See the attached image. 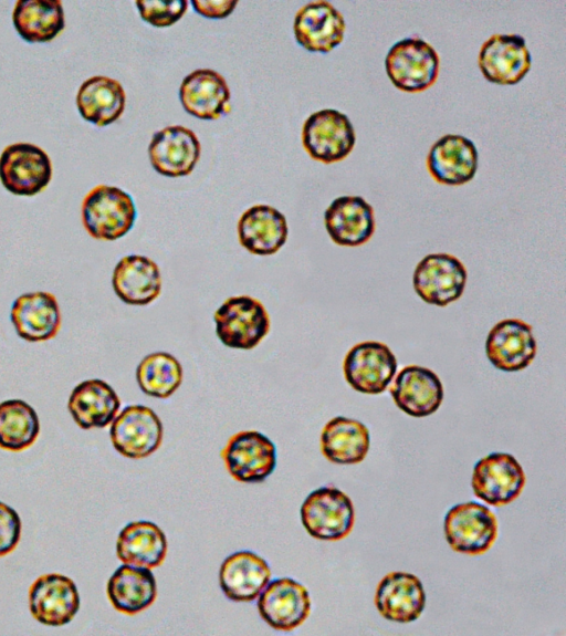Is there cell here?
Instances as JSON below:
<instances>
[{
	"instance_id": "cell-1",
	"label": "cell",
	"mask_w": 566,
	"mask_h": 636,
	"mask_svg": "<svg viewBox=\"0 0 566 636\" xmlns=\"http://www.w3.org/2000/svg\"><path fill=\"white\" fill-rule=\"evenodd\" d=\"M136 216L132 197L114 186L94 187L82 202L83 226L98 240L122 238L133 228Z\"/></svg>"
},
{
	"instance_id": "cell-27",
	"label": "cell",
	"mask_w": 566,
	"mask_h": 636,
	"mask_svg": "<svg viewBox=\"0 0 566 636\" xmlns=\"http://www.w3.org/2000/svg\"><path fill=\"white\" fill-rule=\"evenodd\" d=\"M112 285L124 303L146 305L159 296L161 277L158 265L151 259L130 254L115 265Z\"/></svg>"
},
{
	"instance_id": "cell-28",
	"label": "cell",
	"mask_w": 566,
	"mask_h": 636,
	"mask_svg": "<svg viewBox=\"0 0 566 636\" xmlns=\"http://www.w3.org/2000/svg\"><path fill=\"white\" fill-rule=\"evenodd\" d=\"M67 407L81 428H104L116 417L120 400L111 385L94 378L74 387Z\"/></svg>"
},
{
	"instance_id": "cell-36",
	"label": "cell",
	"mask_w": 566,
	"mask_h": 636,
	"mask_svg": "<svg viewBox=\"0 0 566 636\" xmlns=\"http://www.w3.org/2000/svg\"><path fill=\"white\" fill-rule=\"evenodd\" d=\"M142 19L157 28L172 25L182 18L188 8V1H136Z\"/></svg>"
},
{
	"instance_id": "cell-31",
	"label": "cell",
	"mask_w": 566,
	"mask_h": 636,
	"mask_svg": "<svg viewBox=\"0 0 566 636\" xmlns=\"http://www.w3.org/2000/svg\"><path fill=\"white\" fill-rule=\"evenodd\" d=\"M156 596V580L150 569L124 564L107 582L111 604L126 615H135L146 609L155 602Z\"/></svg>"
},
{
	"instance_id": "cell-24",
	"label": "cell",
	"mask_w": 566,
	"mask_h": 636,
	"mask_svg": "<svg viewBox=\"0 0 566 636\" xmlns=\"http://www.w3.org/2000/svg\"><path fill=\"white\" fill-rule=\"evenodd\" d=\"M184 108L201 119H218L231 111L230 91L224 77L210 69L188 74L179 87Z\"/></svg>"
},
{
	"instance_id": "cell-10",
	"label": "cell",
	"mask_w": 566,
	"mask_h": 636,
	"mask_svg": "<svg viewBox=\"0 0 566 636\" xmlns=\"http://www.w3.org/2000/svg\"><path fill=\"white\" fill-rule=\"evenodd\" d=\"M525 480L522 466L512 455L493 452L474 465L471 484L479 499L502 507L521 494Z\"/></svg>"
},
{
	"instance_id": "cell-38",
	"label": "cell",
	"mask_w": 566,
	"mask_h": 636,
	"mask_svg": "<svg viewBox=\"0 0 566 636\" xmlns=\"http://www.w3.org/2000/svg\"><path fill=\"white\" fill-rule=\"evenodd\" d=\"M193 10L209 19H223L232 13L237 0H192Z\"/></svg>"
},
{
	"instance_id": "cell-23",
	"label": "cell",
	"mask_w": 566,
	"mask_h": 636,
	"mask_svg": "<svg viewBox=\"0 0 566 636\" xmlns=\"http://www.w3.org/2000/svg\"><path fill=\"white\" fill-rule=\"evenodd\" d=\"M375 605L380 615L388 621L413 622L421 615L426 605L422 583L411 573H388L378 583Z\"/></svg>"
},
{
	"instance_id": "cell-18",
	"label": "cell",
	"mask_w": 566,
	"mask_h": 636,
	"mask_svg": "<svg viewBox=\"0 0 566 636\" xmlns=\"http://www.w3.org/2000/svg\"><path fill=\"white\" fill-rule=\"evenodd\" d=\"M342 13L327 1H313L295 14L293 30L297 43L307 51L327 53L344 39Z\"/></svg>"
},
{
	"instance_id": "cell-12",
	"label": "cell",
	"mask_w": 566,
	"mask_h": 636,
	"mask_svg": "<svg viewBox=\"0 0 566 636\" xmlns=\"http://www.w3.org/2000/svg\"><path fill=\"white\" fill-rule=\"evenodd\" d=\"M163 424L156 413L144 405H129L117 415L109 436L123 456L142 459L156 451L163 441Z\"/></svg>"
},
{
	"instance_id": "cell-9",
	"label": "cell",
	"mask_w": 566,
	"mask_h": 636,
	"mask_svg": "<svg viewBox=\"0 0 566 636\" xmlns=\"http://www.w3.org/2000/svg\"><path fill=\"white\" fill-rule=\"evenodd\" d=\"M347 383L364 394H380L397 372V359L384 343L366 341L354 345L343 363Z\"/></svg>"
},
{
	"instance_id": "cell-30",
	"label": "cell",
	"mask_w": 566,
	"mask_h": 636,
	"mask_svg": "<svg viewBox=\"0 0 566 636\" xmlns=\"http://www.w3.org/2000/svg\"><path fill=\"white\" fill-rule=\"evenodd\" d=\"M116 553L124 564L154 569L159 566L166 557L167 540L155 523L134 521L119 532Z\"/></svg>"
},
{
	"instance_id": "cell-8",
	"label": "cell",
	"mask_w": 566,
	"mask_h": 636,
	"mask_svg": "<svg viewBox=\"0 0 566 636\" xmlns=\"http://www.w3.org/2000/svg\"><path fill=\"white\" fill-rule=\"evenodd\" d=\"M221 457L229 473L247 483L264 481L276 465L274 444L256 430L239 431L231 436Z\"/></svg>"
},
{
	"instance_id": "cell-22",
	"label": "cell",
	"mask_w": 566,
	"mask_h": 636,
	"mask_svg": "<svg viewBox=\"0 0 566 636\" xmlns=\"http://www.w3.org/2000/svg\"><path fill=\"white\" fill-rule=\"evenodd\" d=\"M10 319L17 334L28 342L53 338L62 322L56 298L43 291L18 296L12 304Z\"/></svg>"
},
{
	"instance_id": "cell-6",
	"label": "cell",
	"mask_w": 566,
	"mask_h": 636,
	"mask_svg": "<svg viewBox=\"0 0 566 636\" xmlns=\"http://www.w3.org/2000/svg\"><path fill=\"white\" fill-rule=\"evenodd\" d=\"M354 127L339 111L326 108L311 114L303 124L302 144L306 153L324 164L340 161L353 150Z\"/></svg>"
},
{
	"instance_id": "cell-7",
	"label": "cell",
	"mask_w": 566,
	"mask_h": 636,
	"mask_svg": "<svg viewBox=\"0 0 566 636\" xmlns=\"http://www.w3.org/2000/svg\"><path fill=\"white\" fill-rule=\"evenodd\" d=\"M52 178V164L48 154L36 145L15 143L0 155V180L13 195L34 196Z\"/></svg>"
},
{
	"instance_id": "cell-37",
	"label": "cell",
	"mask_w": 566,
	"mask_h": 636,
	"mask_svg": "<svg viewBox=\"0 0 566 636\" xmlns=\"http://www.w3.org/2000/svg\"><path fill=\"white\" fill-rule=\"evenodd\" d=\"M21 520L14 509L0 501V556L12 552L19 543Z\"/></svg>"
},
{
	"instance_id": "cell-20",
	"label": "cell",
	"mask_w": 566,
	"mask_h": 636,
	"mask_svg": "<svg viewBox=\"0 0 566 636\" xmlns=\"http://www.w3.org/2000/svg\"><path fill=\"white\" fill-rule=\"evenodd\" d=\"M396 406L412 417H426L438 410L443 386L431 369L418 365L403 367L390 387Z\"/></svg>"
},
{
	"instance_id": "cell-32",
	"label": "cell",
	"mask_w": 566,
	"mask_h": 636,
	"mask_svg": "<svg viewBox=\"0 0 566 636\" xmlns=\"http://www.w3.org/2000/svg\"><path fill=\"white\" fill-rule=\"evenodd\" d=\"M368 428L360 421L337 416L332 418L321 434V450L335 463L354 465L363 461L369 450Z\"/></svg>"
},
{
	"instance_id": "cell-26",
	"label": "cell",
	"mask_w": 566,
	"mask_h": 636,
	"mask_svg": "<svg viewBox=\"0 0 566 636\" xmlns=\"http://www.w3.org/2000/svg\"><path fill=\"white\" fill-rule=\"evenodd\" d=\"M284 215L268 205L252 206L238 222L239 241L249 252L270 256L280 250L287 239Z\"/></svg>"
},
{
	"instance_id": "cell-19",
	"label": "cell",
	"mask_w": 566,
	"mask_h": 636,
	"mask_svg": "<svg viewBox=\"0 0 566 636\" xmlns=\"http://www.w3.org/2000/svg\"><path fill=\"white\" fill-rule=\"evenodd\" d=\"M427 168L439 184L463 185L474 177L478 168L475 145L462 135H444L430 147Z\"/></svg>"
},
{
	"instance_id": "cell-25",
	"label": "cell",
	"mask_w": 566,
	"mask_h": 636,
	"mask_svg": "<svg viewBox=\"0 0 566 636\" xmlns=\"http://www.w3.org/2000/svg\"><path fill=\"white\" fill-rule=\"evenodd\" d=\"M268 563L250 551L229 555L221 564L219 583L224 595L234 602H252L270 582Z\"/></svg>"
},
{
	"instance_id": "cell-29",
	"label": "cell",
	"mask_w": 566,
	"mask_h": 636,
	"mask_svg": "<svg viewBox=\"0 0 566 636\" xmlns=\"http://www.w3.org/2000/svg\"><path fill=\"white\" fill-rule=\"evenodd\" d=\"M126 95L122 84L111 77L96 75L82 83L76 95L80 115L96 126H106L120 117Z\"/></svg>"
},
{
	"instance_id": "cell-3",
	"label": "cell",
	"mask_w": 566,
	"mask_h": 636,
	"mask_svg": "<svg viewBox=\"0 0 566 636\" xmlns=\"http://www.w3.org/2000/svg\"><path fill=\"white\" fill-rule=\"evenodd\" d=\"M213 319L217 336L228 347L251 350L270 331V317L264 305L248 295L227 299Z\"/></svg>"
},
{
	"instance_id": "cell-34",
	"label": "cell",
	"mask_w": 566,
	"mask_h": 636,
	"mask_svg": "<svg viewBox=\"0 0 566 636\" xmlns=\"http://www.w3.org/2000/svg\"><path fill=\"white\" fill-rule=\"evenodd\" d=\"M40 432L35 410L21 399L0 403V448L22 451L31 447Z\"/></svg>"
},
{
	"instance_id": "cell-17",
	"label": "cell",
	"mask_w": 566,
	"mask_h": 636,
	"mask_svg": "<svg viewBox=\"0 0 566 636\" xmlns=\"http://www.w3.org/2000/svg\"><path fill=\"white\" fill-rule=\"evenodd\" d=\"M200 143L196 134L184 126H167L156 132L148 146L154 169L167 177L189 175L200 157Z\"/></svg>"
},
{
	"instance_id": "cell-5",
	"label": "cell",
	"mask_w": 566,
	"mask_h": 636,
	"mask_svg": "<svg viewBox=\"0 0 566 636\" xmlns=\"http://www.w3.org/2000/svg\"><path fill=\"white\" fill-rule=\"evenodd\" d=\"M446 539L455 552L481 555L495 542L497 521L493 512L475 501L459 503L444 517Z\"/></svg>"
},
{
	"instance_id": "cell-15",
	"label": "cell",
	"mask_w": 566,
	"mask_h": 636,
	"mask_svg": "<svg viewBox=\"0 0 566 636\" xmlns=\"http://www.w3.org/2000/svg\"><path fill=\"white\" fill-rule=\"evenodd\" d=\"M485 353L491 364L503 372L526 368L536 355L532 326L518 319L497 322L488 334Z\"/></svg>"
},
{
	"instance_id": "cell-2",
	"label": "cell",
	"mask_w": 566,
	"mask_h": 636,
	"mask_svg": "<svg viewBox=\"0 0 566 636\" xmlns=\"http://www.w3.org/2000/svg\"><path fill=\"white\" fill-rule=\"evenodd\" d=\"M385 65L397 88L416 93L429 88L436 82L440 60L433 46L412 37L396 42L389 49Z\"/></svg>"
},
{
	"instance_id": "cell-11",
	"label": "cell",
	"mask_w": 566,
	"mask_h": 636,
	"mask_svg": "<svg viewBox=\"0 0 566 636\" xmlns=\"http://www.w3.org/2000/svg\"><path fill=\"white\" fill-rule=\"evenodd\" d=\"M412 282L416 293L426 303L446 306L462 295L467 270L452 254L431 253L417 264Z\"/></svg>"
},
{
	"instance_id": "cell-33",
	"label": "cell",
	"mask_w": 566,
	"mask_h": 636,
	"mask_svg": "<svg viewBox=\"0 0 566 636\" xmlns=\"http://www.w3.org/2000/svg\"><path fill=\"white\" fill-rule=\"evenodd\" d=\"M12 22L27 42H49L65 25L62 2L59 0H20L14 4Z\"/></svg>"
},
{
	"instance_id": "cell-13",
	"label": "cell",
	"mask_w": 566,
	"mask_h": 636,
	"mask_svg": "<svg viewBox=\"0 0 566 636\" xmlns=\"http://www.w3.org/2000/svg\"><path fill=\"white\" fill-rule=\"evenodd\" d=\"M32 616L49 626L70 623L80 608V595L75 583L59 573L38 577L29 590Z\"/></svg>"
},
{
	"instance_id": "cell-21",
	"label": "cell",
	"mask_w": 566,
	"mask_h": 636,
	"mask_svg": "<svg viewBox=\"0 0 566 636\" xmlns=\"http://www.w3.org/2000/svg\"><path fill=\"white\" fill-rule=\"evenodd\" d=\"M324 223L336 244L358 247L375 232L374 209L363 197L342 196L325 210Z\"/></svg>"
},
{
	"instance_id": "cell-4",
	"label": "cell",
	"mask_w": 566,
	"mask_h": 636,
	"mask_svg": "<svg viewBox=\"0 0 566 636\" xmlns=\"http://www.w3.org/2000/svg\"><path fill=\"white\" fill-rule=\"evenodd\" d=\"M303 526L317 540L346 538L355 522L352 500L337 488L322 487L312 491L301 507Z\"/></svg>"
},
{
	"instance_id": "cell-35",
	"label": "cell",
	"mask_w": 566,
	"mask_h": 636,
	"mask_svg": "<svg viewBox=\"0 0 566 636\" xmlns=\"http://www.w3.org/2000/svg\"><path fill=\"white\" fill-rule=\"evenodd\" d=\"M136 379L139 388L146 395L156 398H168L181 384L182 367L168 353H151L138 364Z\"/></svg>"
},
{
	"instance_id": "cell-14",
	"label": "cell",
	"mask_w": 566,
	"mask_h": 636,
	"mask_svg": "<svg viewBox=\"0 0 566 636\" xmlns=\"http://www.w3.org/2000/svg\"><path fill=\"white\" fill-rule=\"evenodd\" d=\"M531 54L525 40L518 34H494L481 46L479 67L493 83L513 85L531 69Z\"/></svg>"
},
{
	"instance_id": "cell-16",
	"label": "cell",
	"mask_w": 566,
	"mask_h": 636,
	"mask_svg": "<svg viewBox=\"0 0 566 636\" xmlns=\"http://www.w3.org/2000/svg\"><path fill=\"white\" fill-rule=\"evenodd\" d=\"M258 609L261 617L277 630H292L310 615L311 598L298 582L282 577L268 583L260 593Z\"/></svg>"
}]
</instances>
